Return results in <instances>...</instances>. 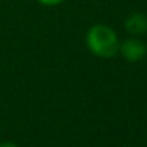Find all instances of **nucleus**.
<instances>
[{"mask_svg": "<svg viewBox=\"0 0 147 147\" xmlns=\"http://www.w3.org/2000/svg\"><path fill=\"white\" fill-rule=\"evenodd\" d=\"M86 45L93 55L100 59H111L119 52L117 33L105 24H96L90 27L86 35Z\"/></svg>", "mask_w": 147, "mask_h": 147, "instance_id": "1", "label": "nucleus"}, {"mask_svg": "<svg viewBox=\"0 0 147 147\" xmlns=\"http://www.w3.org/2000/svg\"><path fill=\"white\" fill-rule=\"evenodd\" d=\"M0 147H18L16 144H13V142H2L0 144Z\"/></svg>", "mask_w": 147, "mask_h": 147, "instance_id": "5", "label": "nucleus"}, {"mask_svg": "<svg viewBox=\"0 0 147 147\" xmlns=\"http://www.w3.org/2000/svg\"><path fill=\"white\" fill-rule=\"evenodd\" d=\"M41 5H46V7H55V5H60L65 0H38Z\"/></svg>", "mask_w": 147, "mask_h": 147, "instance_id": "4", "label": "nucleus"}, {"mask_svg": "<svg viewBox=\"0 0 147 147\" xmlns=\"http://www.w3.org/2000/svg\"><path fill=\"white\" fill-rule=\"evenodd\" d=\"M119 52L128 62H139L147 55V45L139 38H128L120 43Z\"/></svg>", "mask_w": 147, "mask_h": 147, "instance_id": "2", "label": "nucleus"}, {"mask_svg": "<svg viewBox=\"0 0 147 147\" xmlns=\"http://www.w3.org/2000/svg\"><path fill=\"white\" fill-rule=\"evenodd\" d=\"M125 29L131 35H142L147 32V16L142 13H133L125 21Z\"/></svg>", "mask_w": 147, "mask_h": 147, "instance_id": "3", "label": "nucleus"}]
</instances>
